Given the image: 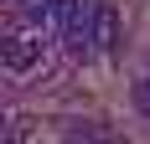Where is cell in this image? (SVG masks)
Segmentation results:
<instances>
[{
  "instance_id": "1",
  "label": "cell",
  "mask_w": 150,
  "mask_h": 144,
  "mask_svg": "<svg viewBox=\"0 0 150 144\" xmlns=\"http://www.w3.org/2000/svg\"><path fill=\"white\" fill-rule=\"evenodd\" d=\"M0 62H5L11 72H31L36 62H42V31H36V36L5 31V36H0Z\"/></svg>"
},
{
  "instance_id": "2",
  "label": "cell",
  "mask_w": 150,
  "mask_h": 144,
  "mask_svg": "<svg viewBox=\"0 0 150 144\" xmlns=\"http://www.w3.org/2000/svg\"><path fill=\"white\" fill-rule=\"evenodd\" d=\"M16 10L26 15L36 31H57V15H62V0H16Z\"/></svg>"
},
{
  "instance_id": "3",
  "label": "cell",
  "mask_w": 150,
  "mask_h": 144,
  "mask_svg": "<svg viewBox=\"0 0 150 144\" xmlns=\"http://www.w3.org/2000/svg\"><path fill=\"white\" fill-rule=\"evenodd\" d=\"M98 46L104 52H119V10L114 5H98Z\"/></svg>"
},
{
  "instance_id": "4",
  "label": "cell",
  "mask_w": 150,
  "mask_h": 144,
  "mask_svg": "<svg viewBox=\"0 0 150 144\" xmlns=\"http://www.w3.org/2000/svg\"><path fill=\"white\" fill-rule=\"evenodd\" d=\"M135 108H140V113H150V77H140V82H135Z\"/></svg>"
}]
</instances>
